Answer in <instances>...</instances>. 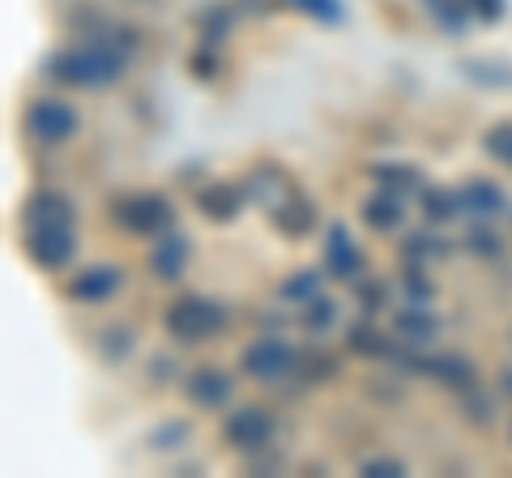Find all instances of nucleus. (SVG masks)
<instances>
[{
  "label": "nucleus",
  "instance_id": "4be33fe9",
  "mask_svg": "<svg viewBox=\"0 0 512 478\" xmlns=\"http://www.w3.org/2000/svg\"><path fill=\"white\" fill-rule=\"evenodd\" d=\"M320 295V274L316 269H303V274H295V278H286L282 282V299L286 304H312V299Z\"/></svg>",
  "mask_w": 512,
  "mask_h": 478
},
{
  "label": "nucleus",
  "instance_id": "20e7f679",
  "mask_svg": "<svg viewBox=\"0 0 512 478\" xmlns=\"http://www.w3.org/2000/svg\"><path fill=\"white\" fill-rule=\"evenodd\" d=\"M22 129H26L30 141H39V146H64V141H73L77 133H82V116H77L73 103L43 94V99H35L26 107Z\"/></svg>",
  "mask_w": 512,
  "mask_h": 478
},
{
  "label": "nucleus",
  "instance_id": "dca6fc26",
  "mask_svg": "<svg viewBox=\"0 0 512 478\" xmlns=\"http://www.w3.org/2000/svg\"><path fill=\"white\" fill-rule=\"evenodd\" d=\"M269 218H274V227L282 231V235H291V239H299V235H308L312 227H316V210H312V201L308 197H282L274 210H269Z\"/></svg>",
  "mask_w": 512,
  "mask_h": 478
},
{
  "label": "nucleus",
  "instance_id": "c756f323",
  "mask_svg": "<svg viewBox=\"0 0 512 478\" xmlns=\"http://www.w3.org/2000/svg\"><path fill=\"white\" fill-rule=\"evenodd\" d=\"M355 295L363 299L367 312H380L384 304H389V286H384V282H363V286L355 282Z\"/></svg>",
  "mask_w": 512,
  "mask_h": 478
},
{
  "label": "nucleus",
  "instance_id": "f3484780",
  "mask_svg": "<svg viewBox=\"0 0 512 478\" xmlns=\"http://www.w3.org/2000/svg\"><path fill=\"white\" fill-rule=\"evenodd\" d=\"M423 372L431 380H440V385H448V389H474L478 385L474 363L461 359V355H431V359H423Z\"/></svg>",
  "mask_w": 512,
  "mask_h": 478
},
{
  "label": "nucleus",
  "instance_id": "7ed1b4c3",
  "mask_svg": "<svg viewBox=\"0 0 512 478\" xmlns=\"http://www.w3.org/2000/svg\"><path fill=\"white\" fill-rule=\"evenodd\" d=\"M111 218H116V227L128 235L158 239L163 231L175 227V205L163 193H128V197H116Z\"/></svg>",
  "mask_w": 512,
  "mask_h": 478
},
{
  "label": "nucleus",
  "instance_id": "0eeeda50",
  "mask_svg": "<svg viewBox=\"0 0 512 478\" xmlns=\"http://www.w3.org/2000/svg\"><path fill=\"white\" fill-rule=\"evenodd\" d=\"M299 368V355L286 342L278 338H256L244 355H239V372L252 376V380H282V376H291Z\"/></svg>",
  "mask_w": 512,
  "mask_h": 478
},
{
  "label": "nucleus",
  "instance_id": "473e14b6",
  "mask_svg": "<svg viewBox=\"0 0 512 478\" xmlns=\"http://www.w3.org/2000/svg\"><path fill=\"white\" fill-rule=\"evenodd\" d=\"M299 9H308L312 18H338V9H333V0H295Z\"/></svg>",
  "mask_w": 512,
  "mask_h": 478
},
{
  "label": "nucleus",
  "instance_id": "7c9ffc66",
  "mask_svg": "<svg viewBox=\"0 0 512 478\" xmlns=\"http://www.w3.org/2000/svg\"><path fill=\"white\" fill-rule=\"evenodd\" d=\"M478 22H500L504 18V0H466Z\"/></svg>",
  "mask_w": 512,
  "mask_h": 478
},
{
  "label": "nucleus",
  "instance_id": "5701e85b",
  "mask_svg": "<svg viewBox=\"0 0 512 478\" xmlns=\"http://www.w3.org/2000/svg\"><path fill=\"white\" fill-rule=\"evenodd\" d=\"M372 180H376L380 188H393V193H402V188L419 184V171L402 167V163H376V167H372Z\"/></svg>",
  "mask_w": 512,
  "mask_h": 478
},
{
  "label": "nucleus",
  "instance_id": "f8f14e48",
  "mask_svg": "<svg viewBox=\"0 0 512 478\" xmlns=\"http://www.w3.org/2000/svg\"><path fill=\"white\" fill-rule=\"evenodd\" d=\"M192 205H197V214L210 218V222H235L239 210L248 205V193L239 184H205Z\"/></svg>",
  "mask_w": 512,
  "mask_h": 478
},
{
  "label": "nucleus",
  "instance_id": "2f4dec72",
  "mask_svg": "<svg viewBox=\"0 0 512 478\" xmlns=\"http://www.w3.org/2000/svg\"><path fill=\"white\" fill-rule=\"evenodd\" d=\"M363 474H367V478H393V474H402V461H393V457H372V461H363Z\"/></svg>",
  "mask_w": 512,
  "mask_h": 478
},
{
  "label": "nucleus",
  "instance_id": "9d476101",
  "mask_svg": "<svg viewBox=\"0 0 512 478\" xmlns=\"http://www.w3.org/2000/svg\"><path fill=\"white\" fill-rule=\"evenodd\" d=\"M325 269L333 278H350V282L363 278V252L342 222H333L329 235H325Z\"/></svg>",
  "mask_w": 512,
  "mask_h": 478
},
{
  "label": "nucleus",
  "instance_id": "6e6552de",
  "mask_svg": "<svg viewBox=\"0 0 512 478\" xmlns=\"http://www.w3.org/2000/svg\"><path fill=\"white\" fill-rule=\"evenodd\" d=\"M184 393L197 410H222L235 397V380H231V372L214 368V363H201V368H192L184 376Z\"/></svg>",
  "mask_w": 512,
  "mask_h": 478
},
{
  "label": "nucleus",
  "instance_id": "c85d7f7f",
  "mask_svg": "<svg viewBox=\"0 0 512 478\" xmlns=\"http://www.w3.org/2000/svg\"><path fill=\"white\" fill-rule=\"evenodd\" d=\"M466 0H431V13L444 22V30H461L466 26Z\"/></svg>",
  "mask_w": 512,
  "mask_h": 478
},
{
  "label": "nucleus",
  "instance_id": "1a4fd4ad",
  "mask_svg": "<svg viewBox=\"0 0 512 478\" xmlns=\"http://www.w3.org/2000/svg\"><path fill=\"white\" fill-rule=\"evenodd\" d=\"M124 286V269L120 265H86L77 269V274L69 278V299L73 304H107L111 295H116Z\"/></svg>",
  "mask_w": 512,
  "mask_h": 478
},
{
  "label": "nucleus",
  "instance_id": "412c9836",
  "mask_svg": "<svg viewBox=\"0 0 512 478\" xmlns=\"http://www.w3.org/2000/svg\"><path fill=\"white\" fill-rule=\"evenodd\" d=\"M423 214L431 222H448L461 214V201H457V193H448V188H423Z\"/></svg>",
  "mask_w": 512,
  "mask_h": 478
},
{
  "label": "nucleus",
  "instance_id": "aec40b11",
  "mask_svg": "<svg viewBox=\"0 0 512 478\" xmlns=\"http://www.w3.org/2000/svg\"><path fill=\"white\" fill-rule=\"evenodd\" d=\"M248 197H256V201H265L269 210H274V205L282 201V197H291V184L282 180V171H274V167H261L252 175V184L244 188Z\"/></svg>",
  "mask_w": 512,
  "mask_h": 478
},
{
  "label": "nucleus",
  "instance_id": "423d86ee",
  "mask_svg": "<svg viewBox=\"0 0 512 478\" xmlns=\"http://www.w3.org/2000/svg\"><path fill=\"white\" fill-rule=\"evenodd\" d=\"M222 440H227V449L235 453H256L265 449L269 440H274V414H269V406H235L227 414V423H222Z\"/></svg>",
  "mask_w": 512,
  "mask_h": 478
},
{
  "label": "nucleus",
  "instance_id": "bb28decb",
  "mask_svg": "<svg viewBox=\"0 0 512 478\" xmlns=\"http://www.w3.org/2000/svg\"><path fill=\"white\" fill-rule=\"evenodd\" d=\"M487 154L495 158V163H508L512 167V124H495V129L483 137Z\"/></svg>",
  "mask_w": 512,
  "mask_h": 478
},
{
  "label": "nucleus",
  "instance_id": "72a5a7b5",
  "mask_svg": "<svg viewBox=\"0 0 512 478\" xmlns=\"http://www.w3.org/2000/svg\"><path fill=\"white\" fill-rule=\"evenodd\" d=\"M504 389H508V393H512V368H508V372H504Z\"/></svg>",
  "mask_w": 512,
  "mask_h": 478
},
{
  "label": "nucleus",
  "instance_id": "4468645a",
  "mask_svg": "<svg viewBox=\"0 0 512 478\" xmlns=\"http://www.w3.org/2000/svg\"><path fill=\"white\" fill-rule=\"evenodd\" d=\"M461 214H478V218H495L508 205V193L495 180H466L457 188Z\"/></svg>",
  "mask_w": 512,
  "mask_h": 478
},
{
  "label": "nucleus",
  "instance_id": "cd10ccee",
  "mask_svg": "<svg viewBox=\"0 0 512 478\" xmlns=\"http://www.w3.org/2000/svg\"><path fill=\"white\" fill-rule=\"evenodd\" d=\"M103 338H107V342H99V350H103L107 363L128 359V350H133V333H128V329H107Z\"/></svg>",
  "mask_w": 512,
  "mask_h": 478
},
{
  "label": "nucleus",
  "instance_id": "ddd939ff",
  "mask_svg": "<svg viewBox=\"0 0 512 478\" xmlns=\"http://www.w3.org/2000/svg\"><path fill=\"white\" fill-rule=\"evenodd\" d=\"M188 257H192V248H188V239L180 235V231H163L154 239V248H150V269L163 282H175L188 269Z\"/></svg>",
  "mask_w": 512,
  "mask_h": 478
},
{
  "label": "nucleus",
  "instance_id": "2eb2a0df",
  "mask_svg": "<svg viewBox=\"0 0 512 478\" xmlns=\"http://www.w3.org/2000/svg\"><path fill=\"white\" fill-rule=\"evenodd\" d=\"M73 218H77L73 201L60 197V193H35L26 201V210H22L26 227H56V222H73Z\"/></svg>",
  "mask_w": 512,
  "mask_h": 478
},
{
  "label": "nucleus",
  "instance_id": "9b49d317",
  "mask_svg": "<svg viewBox=\"0 0 512 478\" xmlns=\"http://www.w3.org/2000/svg\"><path fill=\"white\" fill-rule=\"evenodd\" d=\"M359 222H363L367 231H376V235L402 231V222H406L402 193H393V188H380L376 197H367V201L359 205Z\"/></svg>",
  "mask_w": 512,
  "mask_h": 478
},
{
  "label": "nucleus",
  "instance_id": "6ab92c4d",
  "mask_svg": "<svg viewBox=\"0 0 512 478\" xmlns=\"http://www.w3.org/2000/svg\"><path fill=\"white\" fill-rule=\"evenodd\" d=\"M346 346L355 350V355H363V359H393V342L372 325H350L346 329Z\"/></svg>",
  "mask_w": 512,
  "mask_h": 478
},
{
  "label": "nucleus",
  "instance_id": "39448f33",
  "mask_svg": "<svg viewBox=\"0 0 512 478\" xmlns=\"http://www.w3.org/2000/svg\"><path fill=\"white\" fill-rule=\"evenodd\" d=\"M22 248H26V257L43 269V274H56V269H64L77 257L73 222H56V227H26Z\"/></svg>",
  "mask_w": 512,
  "mask_h": 478
},
{
  "label": "nucleus",
  "instance_id": "f257e3e1",
  "mask_svg": "<svg viewBox=\"0 0 512 478\" xmlns=\"http://www.w3.org/2000/svg\"><path fill=\"white\" fill-rule=\"evenodd\" d=\"M47 73L56 77L60 86L73 90H99L124 77V52L107 43H86V47H69V52H56Z\"/></svg>",
  "mask_w": 512,
  "mask_h": 478
},
{
  "label": "nucleus",
  "instance_id": "a878e982",
  "mask_svg": "<svg viewBox=\"0 0 512 478\" xmlns=\"http://www.w3.org/2000/svg\"><path fill=\"white\" fill-rule=\"evenodd\" d=\"M402 252L410 257V265H419V261H427V257H440L444 252V244L436 235H427V231H419V235H410L406 244H402Z\"/></svg>",
  "mask_w": 512,
  "mask_h": 478
},
{
  "label": "nucleus",
  "instance_id": "a211bd4d",
  "mask_svg": "<svg viewBox=\"0 0 512 478\" xmlns=\"http://www.w3.org/2000/svg\"><path fill=\"white\" fill-rule=\"evenodd\" d=\"M393 329H397V338L402 342H410V346H423V342H431L436 338V316L427 312V304H406L402 312L393 316Z\"/></svg>",
  "mask_w": 512,
  "mask_h": 478
},
{
  "label": "nucleus",
  "instance_id": "393cba45",
  "mask_svg": "<svg viewBox=\"0 0 512 478\" xmlns=\"http://www.w3.org/2000/svg\"><path fill=\"white\" fill-rule=\"evenodd\" d=\"M466 248H470V252H478V257L495 261V257L504 252V239L495 235L491 227H483V222H478V227H470V231H466Z\"/></svg>",
  "mask_w": 512,
  "mask_h": 478
},
{
  "label": "nucleus",
  "instance_id": "f03ea898",
  "mask_svg": "<svg viewBox=\"0 0 512 478\" xmlns=\"http://www.w3.org/2000/svg\"><path fill=\"white\" fill-rule=\"evenodd\" d=\"M163 329L180 346L214 342L218 333L227 329V304H218V299H205V295H184V299H175V304L167 308Z\"/></svg>",
  "mask_w": 512,
  "mask_h": 478
},
{
  "label": "nucleus",
  "instance_id": "b1692460",
  "mask_svg": "<svg viewBox=\"0 0 512 478\" xmlns=\"http://www.w3.org/2000/svg\"><path fill=\"white\" fill-rule=\"evenodd\" d=\"M333 321H338V304H333L329 295H316L312 304H303V325H308L312 333L333 329Z\"/></svg>",
  "mask_w": 512,
  "mask_h": 478
}]
</instances>
